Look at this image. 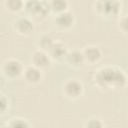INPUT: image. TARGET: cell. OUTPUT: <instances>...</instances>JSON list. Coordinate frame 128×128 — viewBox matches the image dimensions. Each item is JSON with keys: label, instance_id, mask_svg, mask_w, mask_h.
Here are the masks:
<instances>
[{"label": "cell", "instance_id": "6da1fadb", "mask_svg": "<svg viewBox=\"0 0 128 128\" xmlns=\"http://www.w3.org/2000/svg\"><path fill=\"white\" fill-rule=\"evenodd\" d=\"M92 82L102 92H119L128 86V74L119 66L105 65L94 71Z\"/></svg>", "mask_w": 128, "mask_h": 128}, {"label": "cell", "instance_id": "4fadbf2b", "mask_svg": "<svg viewBox=\"0 0 128 128\" xmlns=\"http://www.w3.org/2000/svg\"><path fill=\"white\" fill-rule=\"evenodd\" d=\"M26 0H4V8L10 14H17L25 7Z\"/></svg>", "mask_w": 128, "mask_h": 128}, {"label": "cell", "instance_id": "30bf717a", "mask_svg": "<svg viewBox=\"0 0 128 128\" xmlns=\"http://www.w3.org/2000/svg\"><path fill=\"white\" fill-rule=\"evenodd\" d=\"M64 63L71 69H75V70L81 69L84 65H86L82 50L76 48L69 49L65 56Z\"/></svg>", "mask_w": 128, "mask_h": 128}, {"label": "cell", "instance_id": "9a60e30c", "mask_svg": "<svg viewBox=\"0 0 128 128\" xmlns=\"http://www.w3.org/2000/svg\"><path fill=\"white\" fill-rule=\"evenodd\" d=\"M6 126L11 127V128H29L32 126V124L26 118H23L20 116H15V117L10 118L6 122Z\"/></svg>", "mask_w": 128, "mask_h": 128}, {"label": "cell", "instance_id": "8fae6325", "mask_svg": "<svg viewBox=\"0 0 128 128\" xmlns=\"http://www.w3.org/2000/svg\"><path fill=\"white\" fill-rule=\"evenodd\" d=\"M22 77L24 78V80H25V82L27 84H29V85H37L43 79V71L30 64L28 66H25L23 74H22Z\"/></svg>", "mask_w": 128, "mask_h": 128}, {"label": "cell", "instance_id": "8992f818", "mask_svg": "<svg viewBox=\"0 0 128 128\" xmlns=\"http://www.w3.org/2000/svg\"><path fill=\"white\" fill-rule=\"evenodd\" d=\"M12 28L17 35L28 37L34 32L35 24L34 21L29 16H21L13 21Z\"/></svg>", "mask_w": 128, "mask_h": 128}, {"label": "cell", "instance_id": "d6986e66", "mask_svg": "<svg viewBox=\"0 0 128 128\" xmlns=\"http://www.w3.org/2000/svg\"><path fill=\"white\" fill-rule=\"evenodd\" d=\"M9 108H10L9 98L4 93H1L0 94V114L1 115L6 114L9 110Z\"/></svg>", "mask_w": 128, "mask_h": 128}, {"label": "cell", "instance_id": "5b68a950", "mask_svg": "<svg viewBox=\"0 0 128 128\" xmlns=\"http://www.w3.org/2000/svg\"><path fill=\"white\" fill-rule=\"evenodd\" d=\"M24 68L20 60L16 58H7L2 63L1 72L7 80H15L22 76Z\"/></svg>", "mask_w": 128, "mask_h": 128}, {"label": "cell", "instance_id": "9c48e42d", "mask_svg": "<svg viewBox=\"0 0 128 128\" xmlns=\"http://www.w3.org/2000/svg\"><path fill=\"white\" fill-rule=\"evenodd\" d=\"M81 50H82L86 65L93 66V65L98 64L102 60L103 52H102L101 48L97 45L89 44V45L84 46Z\"/></svg>", "mask_w": 128, "mask_h": 128}, {"label": "cell", "instance_id": "2e32d148", "mask_svg": "<svg viewBox=\"0 0 128 128\" xmlns=\"http://www.w3.org/2000/svg\"><path fill=\"white\" fill-rule=\"evenodd\" d=\"M54 39L50 34H43L37 40V48L42 49L44 51H49L52 44L54 43Z\"/></svg>", "mask_w": 128, "mask_h": 128}, {"label": "cell", "instance_id": "5bb4252c", "mask_svg": "<svg viewBox=\"0 0 128 128\" xmlns=\"http://www.w3.org/2000/svg\"><path fill=\"white\" fill-rule=\"evenodd\" d=\"M48 4L51 13L54 15L69 10L68 0H48Z\"/></svg>", "mask_w": 128, "mask_h": 128}, {"label": "cell", "instance_id": "277c9868", "mask_svg": "<svg viewBox=\"0 0 128 128\" xmlns=\"http://www.w3.org/2000/svg\"><path fill=\"white\" fill-rule=\"evenodd\" d=\"M61 91L66 99L75 101L83 95L84 85L82 81L77 78H68L62 83Z\"/></svg>", "mask_w": 128, "mask_h": 128}, {"label": "cell", "instance_id": "3957f363", "mask_svg": "<svg viewBox=\"0 0 128 128\" xmlns=\"http://www.w3.org/2000/svg\"><path fill=\"white\" fill-rule=\"evenodd\" d=\"M93 7L95 13L106 20L119 17L121 12V3L119 0H95Z\"/></svg>", "mask_w": 128, "mask_h": 128}, {"label": "cell", "instance_id": "ac0fdd59", "mask_svg": "<svg viewBox=\"0 0 128 128\" xmlns=\"http://www.w3.org/2000/svg\"><path fill=\"white\" fill-rule=\"evenodd\" d=\"M118 29L124 35H128V14H124L118 17L117 21Z\"/></svg>", "mask_w": 128, "mask_h": 128}, {"label": "cell", "instance_id": "7c38bea8", "mask_svg": "<svg viewBox=\"0 0 128 128\" xmlns=\"http://www.w3.org/2000/svg\"><path fill=\"white\" fill-rule=\"evenodd\" d=\"M68 50L69 49L64 42H62L60 40H55L54 43L52 44L51 48L49 49L48 53L53 61L64 62V59H65V56H66Z\"/></svg>", "mask_w": 128, "mask_h": 128}, {"label": "cell", "instance_id": "7a4b0ae2", "mask_svg": "<svg viewBox=\"0 0 128 128\" xmlns=\"http://www.w3.org/2000/svg\"><path fill=\"white\" fill-rule=\"evenodd\" d=\"M24 10L34 22L44 21L51 13L48 0H26Z\"/></svg>", "mask_w": 128, "mask_h": 128}, {"label": "cell", "instance_id": "e0dca14e", "mask_svg": "<svg viewBox=\"0 0 128 128\" xmlns=\"http://www.w3.org/2000/svg\"><path fill=\"white\" fill-rule=\"evenodd\" d=\"M83 127L84 128H103L105 127V123L101 118L97 116H91L85 120V122L83 123Z\"/></svg>", "mask_w": 128, "mask_h": 128}, {"label": "cell", "instance_id": "ba28073f", "mask_svg": "<svg viewBox=\"0 0 128 128\" xmlns=\"http://www.w3.org/2000/svg\"><path fill=\"white\" fill-rule=\"evenodd\" d=\"M53 24H54L55 28L58 29L59 31L70 30L73 27V25L75 24V16L71 11L67 10L65 12L54 15Z\"/></svg>", "mask_w": 128, "mask_h": 128}, {"label": "cell", "instance_id": "52a82bcc", "mask_svg": "<svg viewBox=\"0 0 128 128\" xmlns=\"http://www.w3.org/2000/svg\"><path fill=\"white\" fill-rule=\"evenodd\" d=\"M52 59L47 51H44L42 49H35L30 56V64L39 68L42 71H45L50 68Z\"/></svg>", "mask_w": 128, "mask_h": 128}]
</instances>
